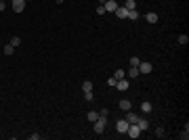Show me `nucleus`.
I'll list each match as a JSON object with an SVG mask.
<instances>
[{
  "label": "nucleus",
  "mask_w": 189,
  "mask_h": 140,
  "mask_svg": "<svg viewBox=\"0 0 189 140\" xmlns=\"http://www.w3.org/2000/svg\"><path fill=\"white\" fill-rule=\"evenodd\" d=\"M139 75H141V73H139V67H130L128 69V73H126V78H139Z\"/></svg>",
  "instance_id": "f8f14e48"
},
{
  "label": "nucleus",
  "mask_w": 189,
  "mask_h": 140,
  "mask_svg": "<svg viewBox=\"0 0 189 140\" xmlns=\"http://www.w3.org/2000/svg\"><path fill=\"white\" fill-rule=\"evenodd\" d=\"M124 9L135 11V9H137V2H135V0H126V2H124Z\"/></svg>",
  "instance_id": "2eb2a0df"
},
{
  "label": "nucleus",
  "mask_w": 189,
  "mask_h": 140,
  "mask_svg": "<svg viewBox=\"0 0 189 140\" xmlns=\"http://www.w3.org/2000/svg\"><path fill=\"white\" fill-rule=\"evenodd\" d=\"M55 2H57V4H61V2H63V0H55Z\"/></svg>",
  "instance_id": "c756f323"
},
{
  "label": "nucleus",
  "mask_w": 189,
  "mask_h": 140,
  "mask_svg": "<svg viewBox=\"0 0 189 140\" xmlns=\"http://www.w3.org/2000/svg\"><path fill=\"white\" fill-rule=\"evenodd\" d=\"M128 125H130V123L126 121V119H120V121L116 123V130H118V132H122V134H126V130H128Z\"/></svg>",
  "instance_id": "423d86ee"
},
{
  "label": "nucleus",
  "mask_w": 189,
  "mask_h": 140,
  "mask_svg": "<svg viewBox=\"0 0 189 140\" xmlns=\"http://www.w3.org/2000/svg\"><path fill=\"white\" fill-rule=\"evenodd\" d=\"M130 107H132L130 105V100H126V98H122L120 100V109L122 111H130Z\"/></svg>",
  "instance_id": "ddd939ff"
},
{
  "label": "nucleus",
  "mask_w": 189,
  "mask_h": 140,
  "mask_svg": "<svg viewBox=\"0 0 189 140\" xmlns=\"http://www.w3.org/2000/svg\"><path fill=\"white\" fill-rule=\"evenodd\" d=\"M113 13H116V17L118 19H128V9H124V6H118Z\"/></svg>",
  "instance_id": "0eeeda50"
},
{
  "label": "nucleus",
  "mask_w": 189,
  "mask_h": 140,
  "mask_svg": "<svg viewBox=\"0 0 189 140\" xmlns=\"http://www.w3.org/2000/svg\"><path fill=\"white\" fill-rule=\"evenodd\" d=\"M82 90H84V92L93 90V82H84V84H82Z\"/></svg>",
  "instance_id": "b1692460"
},
{
  "label": "nucleus",
  "mask_w": 189,
  "mask_h": 140,
  "mask_svg": "<svg viewBox=\"0 0 189 140\" xmlns=\"http://www.w3.org/2000/svg\"><path fill=\"white\" fill-rule=\"evenodd\" d=\"M126 136H128V138H139V136H141V128H139L137 123H130L128 130H126Z\"/></svg>",
  "instance_id": "f257e3e1"
},
{
  "label": "nucleus",
  "mask_w": 189,
  "mask_h": 140,
  "mask_svg": "<svg viewBox=\"0 0 189 140\" xmlns=\"http://www.w3.org/2000/svg\"><path fill=\"white\" fill-rule=\"evenodd\" d=\"M155 136H158V138H164V130L162 128H155Z\"/></svg>",
  "instance_id": "cd10ccee"
},
{
  "label": "nucleus",
  "mask_w": 189,
  "mask_h": 140,
  "mask_svg": "<svg viewBox=\"0 0 189 140\" xmlns=\"http://www.w3.org/2000/svg\"><path fill=\"white\" fill-rule=\"evenodd\" d=\"M179 44H189V36L187 34H181L179 36Z\"/></svg>",
  "instance_id": "4be33fe9"
},
{
  "label": "nucleus",
  "mask_w": 189,
  "mask_h": 140,
  "mask_svg": "<svg viewBox=\"0 0 189 140\" xmlns=\"http://www.w3.org/2000/svg\"><path fill=\"white\" fill-rule=\"evenodd\" d=\"M105 13H107L105 6H103V4H99V6H97V15H105Z\"/></svg>",
  "instance_id": "a878e982"
},
{
  "label": "nucleus",
  "mask_w": 189,
  "mask_h": 140,
  "mask_svg": "<svg viewBox=\"0 0 189 140\" xmlns=\"http://www.w3.org/2000/svg\"><path fill=\"white\" fill-rule=\"evenodd\" d=\"M105 125H107V123H105V117H99V119L94 121V132H97V134H103Z\"/></svg>",
  "instance_id": "f03ea898"
},
{
  "label": "nucleus",
  "mask_w": 189,
  "mask_h": 140,
  "mask_svg": "<svg viewBox=\"0 0 189 140\" xmlns=\"http://www.w3.org/2000/svg\"><path fill=\"white\" fill-rule=\"evenodd\" d=\"M141 111L149 113V111H151V103H149V100H143V103H141Z\"/></svg>",
  "instance_id": "dca6fc26"
},
{
  "label": "nucleus",
  "mask_w": 189,
  "mask_h": 140,
  "mask_svg": "<svg viewBox=\"0 0 189 140\" xmlns=\"http://www.w3.org/2000/svg\"><path fill=\"white\" fill-rule=\"evenodd\" d=\"M116 82H118V79H116V78H113V75H112V78L107 79V86H112V88H116Z\"/></svg>",
  "instance_id": "bb28decb"
},
{
  "label": "nucleus",
  "mask_w": 189,
  "mask_h": 140,
  "mask_svg": "<svg viewBox=\"0 0 189 140\" xmlns=\"http://www.w3.org/2000/svg\"><path fill=\"white\" fill-rule=\"evenodd\" d=\"M139 63H141V59H139V57H132V59H130V67H139Z\"/></svg>",
  "instance_id": "5701e85b"
},
{
  "label": "nucleus",
  "mask_w": 189,
  "mask_h": 140,
  "mask_svg": "<svg viewBox=\"0 0 189 140\" xmlns=\"http://www.w3.org/2000/svg\"><path fill=\"white\" fill-rule=\"evenodd\" d=\"M189 138V128L185 125V130H183V134H181V140H187Z\"/></svg>",
  "instance_id": "393cba45"
},
{
  "label": "nucleus",
  "mask_w": 189,
  "mask_h": 140,
  "mask_svg": "<svg viewBox=\"0 0 189 140\" xmlns=\"http://www.w3.org/2000/svg\"><path fill=\"white\" fill-rule=\"evenodd\" d=\"M11 6L15 13H21V11L25 9V0H11Z\"/></svg>",
  "instance_id": "7ed1b4c3"
},
{
  "label": "nucleus",
  "mask_w": 189,
  "mask_h": 140,
  "mask_svg": "<svg viewBox=\"0 0 189 140\" xmlns=\"http://www.w3.org/2000/svg\"><path fill=\"white\" fill-rule=\"evenodd\" d=\"M11 46H15V48H17V46H19V44H21V38H19V36H13V38H11Z\"/></svg>",
  "instance_id": "a211bd4d"
},
{
  "label": "nucleus",
  "mask_w": 189,
  "mask_h": 140,
  "mask_svg": "<svg viewBox=\"0 0 189 140\" xmlns=\"http://www.w3.org/2000/svg\"><path fill=\"white\" fill-rule=\"evenodd\" d=\"M113 78H116V79H122V78H126V71H124V69H118L116 73H113Z\"/></svg>",
  "instance_id": "aec40b11"
},
{
  "label": "nucleus",
  "mask_w": 189,
  "mask_h": 140,
  "mask_svg": "<svg viewBox=\"0 0 189 140\" xmlns=\"http://www.w3.org/2000/svg\"><path fill=\"white\" fill-rule=\"evenodd\" d=\"M2 53H4V54H9V57H11V54L15 53V46H11V44H7V46L2 48Z\"/></svg>",
  "instance_id": "f3484780"
},
{
  "label": "nucleus",
  "mask_w": 189,
  "mask_h": 140,
  "mask_svg": "<svg viewBox=\"0 0 189 140\" xmlns=\"http://www.w3.org/2000/svg\"><path fill=\"white\" fill-rule=\"evenodd\" d=\"M4 9H7V4H4V0H0V13H2Z\"/></svg>",
  "instance_id": "c85d7f7f"
},
{
  "label": "nucleus",
  "mask_w": 189,
  "mask_h": 140,
  "mask_svg": "<svg viewBox=\"0 0 189 140\" xmlns=\"http://www.w3.org/2000/svg\"><path fill=\"white\" fill-rule=\"evenodd\" d=\"M128 86H130L128 78H122V79H118V82H116V88H118V90H122V92H124V90H128Z\"/></svg>",
  "instance_id": "20e7f679"
},
{
  "label": "nucleus",
  "mask_w": 189,
  "mask_h": 140,
  "mask_svg": "<svg viewBox=\"0 0 189 140\" xmlns=\"http://www.w3.org/2000/svg\"><path fill=\"white\" fill-rule=\"evenodd\" d=\"M141 17V15H139V11L135 9V11H128V19H132V21H137V19Z\"/></svg>",
  "instance_id": "6ab92c4d"
},
{
  "label": "nucleus",
  "mask_w": 189,
  "mask_h": 140,
  "mask_svg": "<svg viewBox=\"0 0 189 140\" xmlns=\"http://www.w3.org/2000/svg\"><path fill=\"white\" fill-rule=\"evenodd\" d=\"M137 125H139V128H141V132H143V130H147V128H149V123H147V119H143V117H139Z\"/></svg>",
  "instance_id": "4468645a"
},
{
  "label": "nucleus",
  "mask_w": 189,
  "mask_h": 140,
  "mask_svg": "<svg viewBox=\"0 0 189 140\" xmlns=\"http://www.w3.org/2000/svg\"><path fill=\"white\" fill-rule=\"evenodd\" d=\"M145 19H147V23H158V15H155V13H151V11H149V13H147L145 15Z\"/></svg>",
  "instance_id": "9b49d317"
},
{
  "label": "nucleus",
  "mask_w": 189,
  "mask_h": 140,
  "mask_svg": "<svg viewBox=\"0 0 189 140\" xmlns=\"http://www.w3.org/2000/svg\"><path fill=\"white\" fill-rule=\"evenodd\" d=\"M124 119H126L128 123H137V121H139V117H137L135 113H132V111H126V115H124Z\"/></svg>",
  "instance_id": "1a4fd4ad"
},
{
  "label": "nucleus",
  "mask_w": 189,
  "mask_h": 140,
  "mask_svg": "<svg viewBox=\"0 0 189 140\" xmlns=\"http://www.w3.org/2000/svg\"><path fill=\"white\" fill-rule=\"evenodd\" d=\"M103 6H105V11H107V13H113V11L118 9V2H116V0H105Z\"/></svg>",
  "instance_id": "39448f33"
},
{
  "label": "nucleus",
  "mask_w": 189,
  "mask_h": 140,
  "mask_svg": "<svg viewBox=\"0 0 189 140\" xmlns=\"http://www.w3.org/2000/svg\"><path fill=\"white\" fill-rule=\"evenodd\" d=\"M99 117H101V115L97 113V111H88V113H86V119H88V121H97V119H99Z\"/></svg>",
  "instance_id": "9d476101"
},
{
  "label": "nucleus",
  "mask_w": 189,
  "mask_h": 140,
  "mask_svg": "<svg viewBox=\"0 0 189 140\" xmlns=\"http://www.w3.org/2000/svg\"><path fill=\"white\" fill-rule=\"evenodd\" d=\"M151 69H154V67H151V63H139V73H151Z\"/></svg>",
  "instance_id": "6e6552de"
},
{
  "label": "nucleus",
  "mask_w": 189,
  "mask_h": 140,
  "mask_svg": "<svg viewBox=\"0 0 189 140\" xmlns=\"http://www.w3.org/2000/svg\"><path fill=\"white\" fill-rule=\"evenodd\" d=\"M84 100H86V103H90V100H94V94H93V90H88V92H84Z\"/></svg>",
  "instance_id": "412c9836"
}]
</instances>
